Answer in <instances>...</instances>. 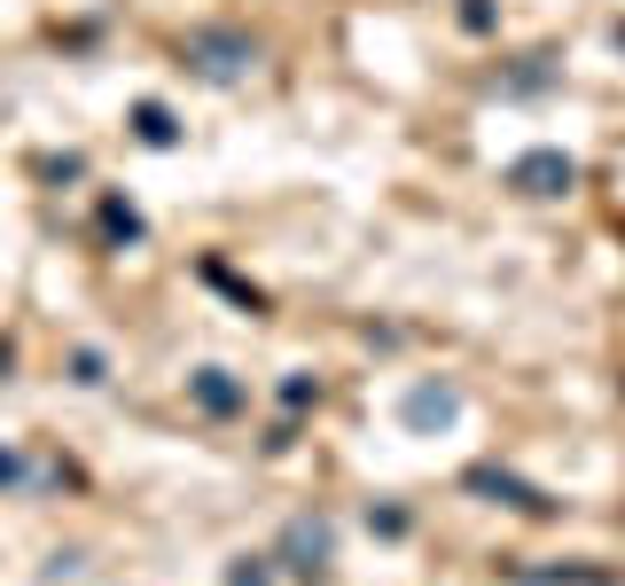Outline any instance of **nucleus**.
Wrapping results in <instances>:
<instances>
[{
    "instance_id": "obj_1",
    "label": "nucleus",
    "mask_w": 625,
    "mask_h": 586,
    "mask_svg": "<svg viewBox=\"0 0 625 586\" xmlns=\"http://www.w3.org/2000/svg\"><path fill=\"white\" fill-rule=\"evenodd\" d=\"M571 181H579V164L563 149H531V156L508 164V188H524V196H563Z\"/></svg>"
},
{
    "instance_id": "obj_2",
    "label": "nucleus",
    "mask_w": 625,
    "mask_h": 586,
    "mask_svg": "<svg viewBox=\"0 0 625 586\" xmlns=\"http://www.w3.org/2000/svg\"><path fill=\"white\" fill-rule=\"evenodd\" d=\"M188 55H196L204 78H243V70H250V40H243V32H196Z\"/></svg>"
},
{
    "instance_id": "obj_3",
    "label": "nucleus",
    "mask_w": 625,
    "mask_h": 586,
    "mask_svg": "<svg viewBox=\"0 0 625 586\" xmlns=\"http://www.w3.org/2000/svg\"><path fill=\"white\" fill-rule=\"evenodd\" d=\"M470 492H493V500H508V509H531V517L548 509V492H531V485L508 477V469H470Z\"/></svg>"
},
{
    "instance_id": "obj_4",
    "label": "nucleus",
    "mask_w": 625,
    "mask_h": 586,
    "mask_svg": "<svg viewBox=\"0 0 625 586\" xmlns=\"http://www.w3.org/2000/svg\"><path fill=\"white\" fill-rule=\"evenodd\" d=\"M454 414H462V399H454V391H438V383L407 391V423H414V431H430V423H454Z\"/></svg>"
},
{
    "instance_id": "obj_5",
    "label": "nucleus",
    "mask_w": 625,
    "mask_h": 586,
    "mask_svg": "<svg viewBox=\"0 0 625 586\" xmlns=\"http://www.w3.org/2000/svg\"><path fill=\"white\" fill-rule=\"evenodd\" d=\"M282 555H290V571H321L328 563V524H290Z\"/></svg>"
},
{
    "instance_id": "obj_6",
    "label": "nucleus",
    "mask_w": 625,
    "mask_h": 586,
    "mask_svg": "<svg viewBox=\"0 0 625 586\" xmlns=\"http://www.w3.org/2000/svg\"><path fill=\"white\" fill-rule=\"evenodd\" d=\"M188 391H196V406H204V414H235V406H243V383H227V368H204Z\"/></svg>"
},
{
    "instance_id": "obj_7",
    "label": "nucleus",
    "mask_w": 625,
    "mask_h": 586,
    "mask_svg": "<svg viewBox=\"0 0 625 586\" xmlns=\"http://www.w3.org/2000/svg\"><path fill=\"white\" fill-rule=\"evenodd\" d=\"M133 133L164 149V141H172V133H181V126H172V110H164V102H141V110H133Z\"/></svg>"
},
{
    "instance_id": "obj_8",
    "label": "nucleus",
    "mask_w": 625,
    "mask_h": 586,
    "mask_svg": "<svg viewBox=\"0 0 625 586\" xmlns=\"http://www.w3.org/2000/svg\"><path fill=\"white\" fill-rule=\"evenodd\" d=\"M266 578H274L266 563H235V571H227V586H266Z\"/></svg>"
},
{
    "instance_id": "obj_9",
    "label": "nucleus",
    "mask_w": 625,
    "mask_h": 586,
    "mask_svg": "<svg viewBox=\"0 0 625 586\" xmlns=\"http://www.w3.org/2000/svg\"><path fill=\"white\" fill-rule=\"evenodd\" d=\"M103 219H110V235H126V242H133V235H141V219H133V211H126V204H110V211H103Z\"/></svg>"
},
{
    "instance_id": "obj_10",
    "label": "nucleus",
    "mask_w": 625,
    "mask_h": 586,
    "mask_svg": "<svg viewBox=\"0 0 625 586\" xmlns=\"http://www.w3.org/2000/svg\"><path fill=\"white\" fill-rule=\"evenodd\" d=\"M17 477H24V462H17V454H0V485H17Z\"/></svg>"
},
{
    "instance_id": "obj_11",
    "label": "nucleus",
    "mask_w": 625,
    "mask_h": 586,
    "mask_svg": "<svg viewBox=\"0 0 625 586\" xmlns=\"http://www.w3.org/2000/svg\"><path fill=\"white\" fill-rule=\"evenodd\" d=\"M9 368H17V352H9V337H0V376H9Z\"/></svg>"
},
{
    "instance_id": "obj_12",
    "label": "nucleus",
    "mask_w": 625,
    "mask_h": 586,
    "mask_svg": "<svg viewBox=\"0 0 625 586\" xmlns=\"http://www.w3.org/2000/svg\"><path fill=\"white\" fill-rule=\"evenodd\" d=\"M617 47H625V24H617Z\"/></svg>"
}]
</instances>
